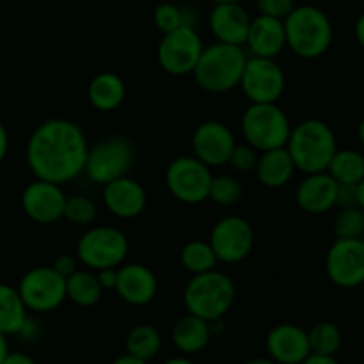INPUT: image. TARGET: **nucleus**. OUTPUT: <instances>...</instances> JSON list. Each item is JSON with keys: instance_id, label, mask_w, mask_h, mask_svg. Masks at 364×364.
<instances>
[{"instance_id": "1", "label": "nucleus", "mask_w": 364, "mask_h": 364, "mask_svg": "<svg viewBox=\"0 0 364 364\" xmlns=\"http://www.w3.org/2000/svg\"><path fill=\"white\" fill-rule=\"evenodd\" d=\"M87 152L90 143L79 124L50 118L27 139L26 161L36 178L65 186L84 173Z\"/></svg>"}, {"instance_id": "2", "label": "nucleus", "mask_w": 364, "mask_h": 364, "mask_svg": "<svg viewBox=\"0 0 364 364\" xmlns=\"http://www.w3.org/2000/svg\"><path fill=\"white\" fill-rule=\"evenodd\" d=\"M286 47L302 59H318L327 54L334 40V27L321 8L300 4L284 20Z\"/></svg>"}, {"instance_id": "3", "label": "nucleus", "mask_w": 364, "mask_h": 364, "mask_svg": "<svg viewBox=\"0 0 364 364\" xmlns=\"http://www.w3.org/2000/svg\"><path fill=\"white\" fill-rule=\"evenodd\" d=\"M286 149L296 171L306 175L318 173L327 171L332 157L338 152V139L327 122L309 118L291 129Z\"/></svg>"}, {"instance_id": "4", "label": "nucleus", "mask_w": 364, "mask_h": 364, "mask_svg": "<svg viewBox=\"0 0 364 364\" xmlns=\"http://www.w3.org/2000/svg\"><path fill=\"white\" fill-rule=\"evenodd\" d=\"M247 61L248 54L245 47L215 41L204 48L191 75L195 77L197 86L208 93H229L240 86Z\"/></svg>"}, {"instance_id": "5", "label": "nucleus", "mask_w": 364, "mask_h": 364, "mask_svg": "<svg viewBox=\"0 0 364 364\" xmlns=\"http://www.w3.org/2000/svg\"><path fill=\"white\" fill-rule=\"evenodd\" d=\"M236 286L225 272H211L193 275L182 293V302L190 314L205 321L223 320L234 306Z\"/></svg>"}, {"instance_id": "6", "label": "nucleus", "mask_w": 364, "mask_h": 364, "mask_svg": "<svg viewBox=\"0 0 364 364\" xmlns=\"http://www.w3.org/2000/svg\"><path fill=\"white\" fill-rule=\"evenodd\" d=\"M291 122L279 104H248L241 117V134L259 154L288 145Z\"/></svg>"}, {"instance_id": "7", "label": "nucleus", "mask_w": 364, "mask_h": 364, "mask_svg": "<svg viewBox=\"0 0 364 364\" xmlns=\"http://www.w3.org/2000/svg\"><path fill=\"white\" fill-rule=\"evenodd\" d=\"M75 254L80 264L93 272L120 268L129 255V240L117 227H91L77 241Z\"/></svg>"}, {"instance_id": "8", "label": "nucleus", "mask_w": 364, "mask_h": 364, "mask_svg": "<svg viewBox=\"0 0 364 364\" xmlns=\"http://www.w3.org/2000/svg\"><path fill=\"white\" fill-rule=\"evenodd\" d=\"M134 157V146L125 136H107L90 146L84 175L93 184L104 188L117 178L127 177Z\"/></svg>"}, {"instance_id": "9", "label": "nucleus", "mask_w": 364, "mask_h": 364, "mask_svg": "<svg viewBox=\"0 0 364 364\" xmlns=\"http://www.w3.org/2000/svg\"><path fill=\"white\" fill-rule=\"evenodd\" d=\"M213 171L195 156L175 157L164 171V184L175 200L197 205L209 200Z\"/></svg>"}, {"instance_id": "10", "label": "nucleus", "mask_w": 364, "mask_h": 364, "mask_svg": "<svg viewBox=\"0 0 364 364\" xmlns=\"http://www.w3.org/2000/svg\"><path fill=\"white\" fill-rule=\"evenodd\" d=\"M16 288L27 309L38 314L52 313L66 300V279L52 266L27 269Z\"/></svg>"}, {"instance_id": "11", "label": "nucleus", "mask_w": 364, "mask_h": 364, "mask_svg": "<svg viewBox=\"0 0 364 364\" xmlns=\"http://www.w3.org/2000/svg\"><path fill=\"white\" fill-rule=\"evenodd\" d=\"M205 45L195 27H181L173 33L163 34L157 45V63L168 75L193 73Z\"/></svg>"}, {"instance_id": "12", "label": "nucleus", "mask_w": 364, "mask_h": 364, "mask_svg": "<svg viewBox=\"0 0 364 364\" xmlns=\"http://www.w3.org/2000/svg\"><path fill=\"white\" fill-rule=\"evenodd\" d=\"M240 87L250 104H277L286 90V75L277 59L248 55Z\"/></svg>"}, {"instance_id": "13", "label": "nucleus", "mask_w": 364, "mask_h": 364, "mask_svg": "<svg viewBox=\"0 0 364 364\" xmlns=\"http://www.w3.org/2000/svg\"><path fill=\"white\" fill-rule=\"evenodd\" d=\"M208 241L211 243L218 262L237 264L254 250V227L243 216L227 215L213 225Z\"/></svg>"}, {"instance_id": "14", "label": "nucleus", "mask_w": 364, "mask_h": 364, "mask_svg": "<svg viewBox=\"0 0 364 364\" xmlns=\"http://www.w3.org/2000/svg\"><path fill=\"white\" fill-rule=\"evenodd\" d=\"M325 273L328 281L343 289L364 284V241L336 240L325 254Z\"/></svg>"}, {"instance_id": "15", "label": "nucleus", "mask_w": 364, "mask_h": 364, "mask_svg": "<svg viewBox=\"0 0 364 364\" xmlns=\"http://www.w3.org/2000/svg\"><path fill=\"white\" fill-rule=\"evenodd\" d=\"M236 145V136L229 125L218 120H205L197 125L191 136V156L213 170L229 164Z\"/></svg>"}, {"instance_id": "16", "label": "nucleus", "mask_w": 364, "mask_h": 364, "mask_svg": "<svg viewBox=\"0 0 364 364\" xmlns=\"http://www.w3.org/2000/svg\"><path fill=\"white\" fill-rule=\"evenodd\" d=\"M66 193L61 184L34 178L22 191V211L40 225H52L65 216Z\"/></svg>"}, {"instance_id": "17", "label": "nucleus", "mask_w": 364, "mask_h": 364, "mask_svg": "<svg viewBox=\"0 0 364 364\" xmlns=\"http://www.w3.org/2000/svg\"><path fill=\"white\" fill-rule=\"evenodd\" d=\"M266 352L277 364H302L311 355L309 336L295 323L275 325L266 334Z\"/></svg>"}, {"instance_id": "18", "label": "nucleus", "mask_w": 364, "mask_h": 364, "mask_svg": "<svg viewBox=\"0 0 364 364\" xmlns=\"http://www.w3.org/2000/svg\"><path fill=\"white\" fill-rule=\"evenodd\" d=\"M102 202L107 211L120 220L138 218L146 208V191L136 178L122 177L102 188Z\"/></svg>"}, {"instance_id": "19", "label": "nucleus", "mask_w": 364, "mask_h": 364, "mask_svg": "<svg viewBox=\"0 0 364 364\" xmlns=\"http://www.w3.org/2000/svg\"><path fill=\"white\" fill-rule=\"evenodd\" d=\"M114 291L129 306H146L157 295L156 273L149 266L139 262H124L118 268V282Z\"/></svg>"}, {"instance_id": "20", "label": "nucleus", "mask_w": 364, "mask_h": 364, "mask_svg": "<svg viewBox=\"0 0 364 364\" xmlns=\"http://www.w3.org/2000/svg\"><path fill=\"white\" fill-rule=\"evenodd\" d=\"M284 22L272 16L257 15L252 18L245 50L254 58L277 59L286 50Z\"/></svg>"}, {"instance_id": "21", "label": "nucleus", "mask_w": 364, "mask_h": 364, "mask_svg": "<svg viewBox=\"0 0 364 364\" xmlns=\"http://www.w3.org/2000/svg\"><path fill=\"white\" fill-rule=\"evenodd\" d=\"M296 204L307 215H325L336 208L338 200V182L328 171L309 173L300 181L296 188Z\"/></svg>"}, {"instance_id": "22", "label": "nucleus", "mask_w": 364, "mask_h": 364, "mask_svg": "<svg viewBox=\"0 0 364 364\" xmlns=\"http://www.w3.org/2000/svg\"><path fill=\"white\" fill-rule=\"evenodd\" d=\"M252 16L241 4L213 6L209 13V31L218 43L245 47Z\"/></svg>"}, {"instance_id": "23", "label": "nucleus", "mask_w": 364, "mask_h": 364, "mask_svg": "<svg viewBox=\"0 0 364 364\" xmlns=\"http://www.w3.org/2000/svg\"><path fill=\"white\" fill-rule=\"evenodd\" d=\"M295 171L296 166L286 146L259 154L255 177L261 182V186L268 188V190H281V188L288 186Z\"/></svg>"}, {"instance_id": "24", "label": "nucleus", "mask_w": 364, "mask_h": 364, "mask_svg": "<svg viewBox=\"0 0 364 364\" xmlns=\"http://www.w3.org/2000/svg\"><path fill=\"white\" fill-rule=\"evenodd\" d=\"M213 339L211 323L195 314L186 313L175 321L171 328V341L181 355H195L208 348Z\"/></svg>"}, {"instance_id": "25", "label": "nucleus", "mask_w": 364, "mask_h": 364, "mask_svg": "<svg viewBox=\"0 0 364 364\" xmlns=\"http://www.w3.org/2000/svg\"><path fill=\"white\" fill-rule=\"evenodd\" d=\"M127 97L124 79L113 72L97 73L87 84V100L97 111L111 113L117 111Z\"/></svg>"}, {"instance_id": "26", "label": "nucleus", "mask_w": 364, "mask_h": 364, "mask_svg": "<svg viewBox=\"0 0 364 364\" xmlns=\"http://www.w3.org/2000/svg\"><path fill=\"white\" fill-rule=\"evenodd\" d=\"M29 320V309L20 296L18 288L0 282V334L18 336Z\"/></svg>"}, {"instance_id": "27", "label": "nucleus", "mask_w": 364, "mask_h": 364, "mask_svg": "<svg viewBox=\"0 0 364 364\" xmlns=\"http://www.w3.org/2000/svg\"><path fill=\"white\" fill-rule=\"evenodd\" d=\"M102 293L104 289L93 269L79 268L66 279V299L79 307L97 306L102 299Z\"/></svg>"}, {"instance_id": "28", "label": "nucleus", "mask_w": 364, "mask_h": 364, "mask_svg": "<svg viewBox=\"0 0 364 364\" xmlns=\"http://www.w3.org/2000/svg\"><path fill=\"white\" fill-rule=\"evenodd\" d=\"M125 348H127L129 355L150 363L159 355L161 348H163V338L154 325L138 323L129 331Z\"/></svg>"}, {"instance_id": "29", "label": "nucleus", "mask_w": 364, "mask_h": 364, "mask_svg": "<svg viewBox=\"0 0 364 364\" xmlns=\"http://www.w3.org/2000/svg\"><path fill=\"white\" fill-rule=\"evenodd\" d=\"M327 171L338 184L357 186L364 181V154L353 149H338Z\"/></svg>"}, {"instance_id": "30", "label": "nucleus", "mask_w": 364, "mask_h": 364, "mask_svg": "<svg viewBox=\"0 0 364 364\" xmlns=\"http://www.w3.org/2000/svg\"><path fill=\"white\" fill-rule=\"evenodd\" d=\"M181 262L191 275H200V273L216 269L218 257L209 241L191 240L181 248Z\"/></svg>"}, {"instance_id": "31", "label": "nucleus", "mask_w": 364, "mask_h": 364, "mask_svg": "<svg viewBox=\"0 0 364 364\" xmlns=\"http://www.w3.org/2000/svg\"><path fill=\"white\" fill-rule=\"evenodd\" d=\"M311 353L318 355H336L343 345L341 328L332 321H318L307 331Z\"/></svg>"}, {"instance_id": "32", "label": "nucleus", "mask_w": 364, "mask_h": 364, "mask_svg": "<svg viewBox=\"0 0 364 364\" xmlns=\"http://www.w3.org/2000/svg\"><path fill=\"white\" fill-rule=\"evenodd\" d=\"M243 198V186L234 175L220 173L213 175L209 200L220 208H232Z\"/></svg>"}, {"instance_id": "33", "label": "nucleus", "mask_w": 364, "mask_h": 364, "mask_svg": "<svg viewBox=\"0 0 364 364\" xmlns=\"http://www.w3.org/2000/svg\"><path fill=\"white\" fill-rule=\"evenodd\" d=\"M332 229H334L336 240H363L364 211L359 205L339 209Z\"/></svg>"}, {"instance_id": "34", "label": "nucleus", "mask_w": 364, "mask_h": 364, "mask_svg": "<svg viewBox=\"0 0 364 364\" xmlns=\"http://www.w3.org/2000/svg\"><path fill=\"white\" fill-rule=\"evenodd\" d=\"M152 20L157 31H161L163 34L173 33V31L188 26L186 4H173V2L164 0V2L156 6L152 13Z\"/></svg>"}, {"instance_id": "35", "label": "nucleus", "mask_w": 364, "mask_h": 364, "mask_svg": "<svg viewBox=\"0 0 364 364\" xmlns=\"http://www.w3.org/2000/svg\"><path fill=\"white\" fill-rule=\"evenodd\" d=\"M97 213H99V208H97L93 198L86 197V195H72V197L66 198L63 218L68 220L72 225L82 227L95 222Z\"/></svg>"}, {"instance_id": "36", "label": "nucleus", "mask_w": 364, "mask_h": 364, "mask_svg": "<svg viewBox=\"0 0 364 364\" xmlns=\"http://www.w3.org/2000/svg\"><path fill=\"white\" fill-rule=\"evenodd\" d=\"M259 161V152L254 149V146L247 145V143H237L236 149L232 150L229 159V166L232 168L237 173H250V171H255V166H257Z\"/></svg>"}, {"instance_id": "37", "label": "nucleus", "mask_w": 364, "mask_h": 364, "mask_svg": "<svg viewBox=\"0 0 364 364\" xmlns=\"http://www.w3.org/2000/svg\"><path fill=\"white\" fill-rule=\"evenodd\" d=\"M259 15L272 16L284 22L289 13L296 8V0H255Z\"/></svg>"}, {"instance_id": "38", "label": "nucleus", "mask_w": 364, "mask_h": 364, "mask_svg": "<svg viewBox=\"0 0 364 364\" xmlns=\"http://www.w3.org/2000/svg\"><path fill=\"white\" fill-rule=\"evenodd\" d=\"M52 268H54L55 272L61 275V277L68 279L70 275H73V273L79 269V259H77V255L61 254L54 259V262H52Z\"/></svg>"}, {"instance_id": "39", "label": "nucleus", "mask_w": 364, "mask_h": 364, "mask_svg": "<svg viewBox=\"0 0 364 364\" xmlns=\"http://www.w3.org/2000/svg\"><path fill=\"white\" fill-rule=\"evenodd\" d=\"M357 205V186L353 184H338V200L336 208H353Z\"/></svg>"}, {"instance_id": "40", "label": "nucleus", "mask_w": 364, "mask_h": 364, "mask_svg": "<svg viewBox=\"0 0 364 364\" xmlns=\"http://www.w3.org/2000/svg\"><path fill=\"white\" fill-rule=\"evenodd\" d=\"M97 273V279H99L100 286H102L104 291H111V289H117V282H118V268H106V269H99Z\"/></svg>"}, {"instance_id": "41", "label": "nucleus", "mask_w": 364, "mask_h": 364, "mask_svg": "<svg viewBox=\"0 0 364 364\" xmlns=\"http://www.w3.org/2000/svg\"><path fill=\"white\" fill-rule=\"evenodd\" d=\"M2 364H38V363L29 355V353L20 352V350H15V352L9 350V353L6 355L4 363Z\"/></svg>"}, {"instance_id": "42", "label": "nucleus", "mask_w": 364, "mask_h": 364, "mask_svg": "<svg viewBox=\"0 0 364 364\" xmlns=\"http://www.w3.org/2000/svg\"><path fill=\"white\" fill-rule=\"evenodd\" d=\"M9 152V134H8V129L6 125L0 122V163L6 159Z\"/></svg>"}, {"instance_id": "43", "label": "nucleus", "mask_w": 364, "mask_h": 364, "mask_svg": "<svg viewBox=\"0 0 364 364\" xmlns=\"http://www.w3.org/2000/svg\"><path fill=\"white\" fill-rule=\"evenodd\" d=\"M302 364H341L336 355H318V353H311Z\"/></svg>"}, {"instance_id": "44", "label": "nucleus", "mask_w": 364, "mask_h": 364, "mask_svg": "<svg viewBox=\"0 0 364 364\" xmlns=\"http://www.w3.org/2000/svg\"><path fill=\"white\" fill-rule=\"evenodd\" d=\"M353 36H355V41L364 48V13L359 15V18L355 20V26H353Z\"/></svg>"}, {"instance_id": "45", "label": "nucleus", "mask_w": 364, "mask_h": 364, "mask_svg": "<svg viewBox=\"0 0 364 364\" xmlns=\"http://www.w3.org/2000/svg\"><path fill=\"white\" fill-rule=\"evenodd\" d=\"M111 364H150V363H146V360H141V359H136V357L129 355V353H124V355L117 357Z\"/></svg>"}, {"instance_id": "46", "label": "nucleus", "mask_w": 364, "mask_h": 364, "mask_svg": "<svg viewBox=\"0 0 364 364\" xmlns=\"http://www.w3.org/2000/svg\"><path fill=\"white\" fill-rule=\"evenodd\" d=\"M163 364H197V363L191 360L188 355H175V357H170L168 360H164Z\"/></svg>"}, {"instance_id": "47", "label": "nucleus", "mask_w": 364, "mask_h": 364, "mask_svg": "<svg viewBox=\"0 0 364 364\" xmlns=\"http://www.w3.org/2000/svg\"><path fill=\"white\" fill-rule=\"evenodd\" d=\"M9 353V343H8V338L6 336L0 334V364L4 363L6 355Z\"/></svg>"}, {"instance_id": "48", "label": "nucleus", "mask_w": 364, "mask_h": 364, "mask_svg": "<svg viewBox=\"0 0 364 364\" xmlns=\"http://www.w3.org/2000/svg\"><path fill=\"white\" fill-rule=\"evenodd\" d=\"M357 205L364 211V181L357 184Z\"/></svg>"}, {"instance_id": "49", "label": "nucleus", "mask_w": 364, "mask_h": 364, "mask_svg": "<svg viewBox=\"0 0 364 364\" xmlns=\"http://www.w3.org/2000/svg\"><path fill=\"white\" fill-rule=\"evenodd\" d=\"M245 364H277L269 357H254V359H248Z\"/></svg>"}, {"instance_id": "50", "label": "nucleus", "mask_w": 364, "mask_h": 364, "mask_svg": "<svg viewBox=\"0 0 364 364\" xmlns=\"http://www.w3.org/2000/svg\"><path fill=\"white\" fill-rule=\"evenodd\" d=\"M357 138H359L360 145H363L364 149V118L359 122V125H357Z\"/></svg>"}, {"instance_id": "51", "label": "nucleus", "mask_w": 364, "mask_h": 364, "mask_svg": "<svg viewBox=\"0 0 364 364\" xmlns=\"http://www.w3.org/2000/svg\"><path fill=\"white\" fill-rule=\"evenodd\" d=\"M213 6L218 4H241V0H209Z\"/></svg>"}, {"instance_id": "52", "label": "nucleus", "mask_w": 364, "mask_h": 364, "mask_svg": "<svg viewBox=\"0 0 364 364\" xmlns=\"http://www.w3.org/2000/svg\"><path fill=\"white\" fill-rule=\"evenodd\" d=\"M168 2H173V4H188L191 0H168Z\"/></svg>"}, {"instance_id": "53", "label": "nucleus", "mask_w": 364, "mask_h": 364, "mask_svg": "<svg viewBox=\"0 0 364 364\" xmlns=\"http://www.w3.org/2000/svg\"><path fill=\"white\" fill-rule=\"evenodd\" d=\"M307 4H313V2H318V0H306Z\"/></svg>"}, {"instance_id": "54", "label": "nucleus", "mask_w": 364, "mask_h": 364, "mask_svg": "<svg viewBox=\"0 0 364 364\" xmlns=\"http://www.w3.org/2000/svg\"><path fill=\"white\" fill-rule=\"evenodd\" d=\"M363 241H364V237H363Z\"/></svg>"}]
</instances>
